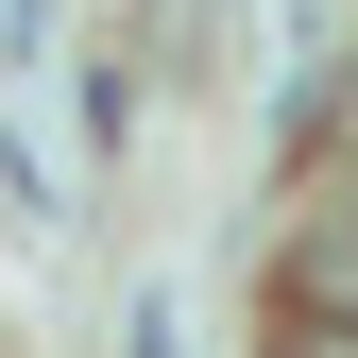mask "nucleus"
I'll use <instances>...</instances> for the list:
<instances>
[{
	"label": "nucleus",
	"mask_w": 358,
	"mask_h": 358,
	"mask_svg": "<svg viewBox=\"0 0 358 358\" xmlns=\"http://www.w3.org/2000/svg\"><path fill=\"white\" fill-rule=\"evenodd\" d=\"M273 358H358V324H307V307H290V341Z\"/></svg>",
	"instance_id": "1"
}]
</instances>
